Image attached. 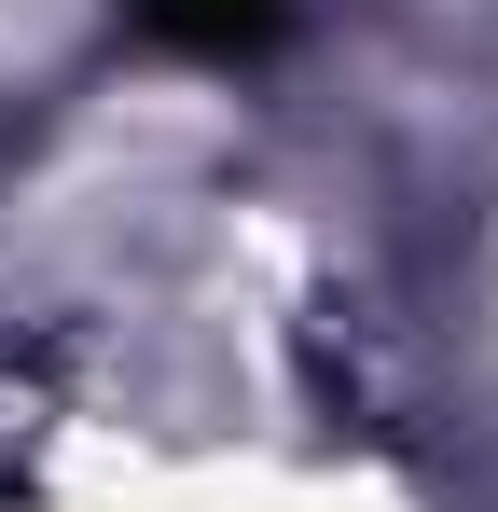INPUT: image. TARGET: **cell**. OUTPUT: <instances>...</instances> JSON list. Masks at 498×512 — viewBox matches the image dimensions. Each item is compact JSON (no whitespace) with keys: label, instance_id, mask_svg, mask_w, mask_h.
I'll return each mask as SVG.
<instances>
[{"label":"cell","instance_id":"1","mask_svg":"<svg viewBox=\"0 0 498 512\" xmlns=\"http://www.w3.org/2000/svg\"><path fill=\"white\" fill-rule=\"evenodd\" d=\"M153 42H180V56H249L263 28H277V0H125Z\"/></svg>","mask_w":498,"mask_h":512}]
</instances>
